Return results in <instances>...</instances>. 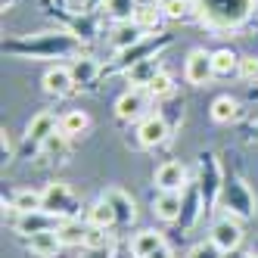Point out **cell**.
Masks as SVG:
<instances>
[{"label":"cell","mask_w":258,"mask_h":258,"mask_svg":"<svg viewBox=\"0 0 258 258\" xmlns=\"http://www.w3.org/2000/svg\"><path fill=\"white\" fill-rule=\"evenodd\" d=\"M150 258H174V249H171L168 243H165V246H162V249H156V252H153Z\"/></svg>","instance_id":"ab89813d"},{"label":"cell","mask_w":258,"mask_h":258,"mask_svg":"<svg viewBox=\"0 0 258 258\" xmlns=\"http://www.w3.org/2000/svg\"><path fill=\"white\" fill-rule=\"evenodd\" d=\"M199 193H202V202H206V212H215L221 206V190H224V168H221V159L206 150L199 153Z\"/></svg>","instance_id":"5b68a950"},{"label":"cell","mask_w":258,"mask_h":258,"mask_svg":"<svg viewBox=\"0 0 258 258\" xmlns=\"http://www.w3.org/2000/svg\"><path fill=\"white\" fill-rule=\"evenodd\" d=\"M153 183L159 193H183L190 187V174H187V165L177 162V159H168L162 162L156 174H153Z\"/></svg>","instance_id":"30bf717a"},{"label":"cell","mask_w":258,"mask_h":258,"mask_svg":"<svg viewBox=\"0 0 258 258\" xmlns=\"http://www.w3.org/2000/svg\"><path fill=\"white\" fill-rule=\"evenodd\" d=\"M44 212L56 215L59 221L78 215V199L69 190V183H62V180H50L47 183L44 187Z\"/></svg>","instance_id":"ba28073f"},{"label":"cell","mask_w":258,"mask_h":258,"mask_svg":"<svg viewBox=\"0 0 258 258\" xmlns=\"http://www.w3.org/2000/svg\"><path fill=\"white\" fill-rule=\"evenodd\" d=\"M90 127V115L84 109H69L66 115H59V131L72 140V137H81L84 131Z\"/></svg>","instance_id":"4316f807"},{"label":"cell","mask_w":258,"mask_h":258,"mask_svg":"<svg viewBox=\"0 0 258 258\" xmlns=\"http://www.w3.org/2000/svg\"><path fill=\"white\" fill-rule=\"evenodd\" d=\"M165 19H190L193 16V4L190 0H171L168 7H162Z\"/></svg>","instance_id":"8d00e7d4"},{"label":"cell","mask_w":258,"mask_h":258,"mask_svg":"<svg viewBox=\"0 0 258 258\" xmlns=\"http://www.w3.org/2000/svg\"><path fill=\"white\" fill-rule=\"evenodd\" d=\"M215 78V66H212V53L209 50H190L187 53V62H183V81L190 87H209Z\"/></svg>","instance_id":"8fae6325"},{"label":"cell","mask_w":258,"mask_h":258,"mask_svg":"<svg viewBox=\"0 0 258 258\" xmlns=\"http://www.w3.org/2000/svg\"><path fill=\"white\" fill-rule=\"evenodd\" d=\"M183 209V193H156L153 196V215L165 224H177Z\"/></svg>","instance_id":"ac0fdd59"},{"label":"cell","mask_w":258,"mask_h":258,"mask_svg":"<svg viewBox=\"0 0 258 258\" xmlns=\"http://www.w3.org/2000/svg\"><path fill=\"white\" fill-rule=\"evenodd\" d=\"M146 90H150V97H153L156 103H162V100H174V78L168 75V72H159L156 81L146 87Z\"/></svg>","instance_id":"1f68e13d"},{"label":"cell","mask_w":258,"mask_h":258,"mask_svg":"<svg viewBox=\"0 0 258 258\" xmlns=\"http://www.w3.org/2000/svg\"><path fill=\"white\" fill-rule=\"evenodd\" d=\"M206 215V202H202V193H199V183L190 180V187L183 190V209H180V236L193 233V227L199 224V218Z\"/></svg>","instance_id":"5bb4252c"},{"label":"cell","mask_w":258,"mask_h":258,"mask_svg":"<svg viewBox=\"0 0 258 258\" xmlns=\"http://www.w3.org/2000/svg\"><path fill=\"white\" fill-rule=\"evenodd\" d=\"M209 239L221 249V252H236L239 246H243V221L233 218V215H218L212 221V227H209Z\"/></svg>","instance_id":"52a82bcc"},{"label":"cell","mask_w":258,"mask_h":258,"mask_svg":"<svg viewBox=\"0 0 258 258\" xmlns=\"http://www.w3.org/2000/svg\"><path fill=\"white\" fill-rule=\"evenodd\" d=\"M212 66H215V78H230L239 72V53H233L230 47H221L212 53Z\"/></svg>","instance_id":"83f0119b"},{"label":"cell","mask_w":258,"mask_h":258,"mask_svg":"<svg viewBox=\"0 0 258 258\" xmlns=\"http://www.w3.org/2000/svg\"><path fill=\"white\" fill-rule=\"evenodd\" d=\"M131 19L137 22V28L140 31H159L162 28V22H165V13H162V7H156V4H137V10H134V16Z\"/></svg>","instance_id":"d4e9b609"},{"label":"cell","mask_w":258,"mask_h":258,"mask_svg":"<svg viewBox=\"0 0 258 258\" xmlns=\"http://www.w3.org/2000/svg\"><path fill=\"white\" fill-rule=\"evenodd\" d=\"M25 249H28L34 258H56V252L66 249V246L59 243L56 230H47V233H34V236H28V239H25Z\"/></svg>","instance_id":"44dd1931"},{"label":"cell","mask_w":258,"mask_h":258,"mask_svg":"<svg viewBox=\"0 0 258 258\" xmlns=\"http://www.w3.org/2000/svg\"><path fill=\"white\" fill-rule=\"evenodd\" d=\"M69 69H72V78H75V84H78V87L94 84V81L103 75V66H100L94 56H84V53L72 59V66H69Z\"/></svg>","instance_id":"603a6c76"},{"label":"cell","mask_w":258,"mask_h":258,"mask_svg":"<svg viewBox=\"0 0 258 258\" xmlns=\"http://www.w3.org/2000/svg\"><path fill=\"white\" fill-rule=\"evenodd\" d=\"M10 209H13L16 215H28V212L44 209V190H31V187L16 190L13 199H10Z\"/></svg>","instance_id":"cb8c5ba5"},{"label":"cell","mask_w":258,"mask_h":258,"mask_svg":"<svg viewBox=\"0 0 258 258\" xmlns=\"http://www.w3.org/2000/svg\"><path fill=\"white\" fill-rule=\"evenodd\" d=\"M193 19L215 34L239 31L258 10V0H190Z\"/></svg>","instance_id":"7a4b0ae2"},{"label":"cell","mask_w":258,"mask_h":258,"mask_svg":"<svg viewBox=\"0 0 258 258\" xmlns=\"http://www.w3.org/2000/svg\"><path fill=\"white\" fill-rule=\"evenodd\" d=\"M227 215L239 218V221H249L258 215V199L252 193V187L246 183V177L239 174H224V190H221V206Z\"/></svg>","instance_id":"3957f363"},{"label":"cell","mask_w":258,"mask_h":258,"mask_svg":"<svg viewBox=\"0 0 258 258\" xmlns=\"http://www.w3.org/2000/svg\"><path fill=\"white\" fill-rule=\"evenodd\" d=\"M236 78L246 81V84H258V56H239Z\"/></svg>","instance_id":"e575fe53"},{"label":"cell","mask_w":258,"mask_h":258,"mask_svg":"<svg viewBox=\"0 0 258 258\" xmlns=\"http://www.w3.org/2000/svg\"><path fill=\"white\" fill-rule=\"evenodd\" d=\"M143 41V31L137 28L134 19H124V22H115L112 31H109V47H112L115 53H124V50H131L134 44Z\"/></svg>","instance_id":"e0dca14e"},{"label":"cell","mask_w":258,"mask_h":258,"mask_svg":"<svg viewBox=\"0 0 258 258\" xmlns=\"http://www.w3.org/2000/svg\"><path fill=\"white\" fill-rule=\"evenodd\" d=\"M103 7H106V0H72L66 13H69V16H81V13H90V16H97Z\"/></svg>","instance_id":"74e56055"},{"label":"cell","mask_w":258,"mask_h":258,"mask_svg":"<svg viewBox=\"0 0 258 258\" xmlns=\"http://www.w3.org/2000/svg\"><path fill=\"white\" fill-rule=\"evenodd\" d=\"M53 4H56L59 10H69V4H72V0H53Z\"/></svg>","instance_id":"b9f144b4"},{"label":"cell","mask_w":258,"mask_h":258,"mask_svg":"<svg viewBox=\"0 0 258 258\" xmlns=\"http://www.w3.org/2000/svg\"><path fill=\"white\" fill-rule=\"evenodd\" d=\"M115 233L112 230H100V227H87L84 233V249L87 252H112Z\"/></svg>","instance_id":"f546056e"},{"label":"cell","mask_w":258,"mask_h":258,"mask_svg":"<svg viewBox=\"0 0 258 258\" xmlns=\"http://www.w3.org/2000/svg\"><path fill=\"white\" fill-rule=\"evenodd\" d=\"M165 246V233L156 230V227H146V230H137L131 236V255L134 258H150L156 249Z\"/></svg>","instance_id":"ffe728a7"},{"label":"cell","mask_w":258,"mask_h":258,"mask_svg":"<svg viewBox=\"0 0 258 258\" xmlns=\"http://www.w3.org/2000/svg\"><path fill=\"white\" fill-rule=\"evenodd\" d=\"M109 16H112L115 22H124V19H131L134 10H137V0H106V7H103Z\"/></svg>","instance_id":"d6a6232c"},{"label":"cell","mask_w":258,"mask_h":258,"mask_svg":"<svg viewBox=\"0 0 258 258\" xmlns=\"http://www.w3.org/2000/svg\"><path fill=\"white\" fill-rule=\"evenodd\" d=\"M81 38H75L69 28H53V31H38L25 38H10L4 41V53L22 59H75L81 56Z\"/></svg>","instance_id":"6da1fadb"},{"label":"cell","mask_w":258,"mask_h":258,"mask_svg":"<svg viewBox=\"0 0 258 258\" xmlns=\"http://www.w3.org/2000/svg\"><path fill=\"white\" fill-rule=\"evenodd\" d=\"M0 150H4V159H10V156H13V137H10L7 127L0 131Z\"/></svg>","instance_id":"f35d334b"},{"label":"cell","mask_w":258,"mask_h":258,"mask_svg":"<svg viewBox=\"0 0 258 258\" xmlns=\"http://www.w3.org/2000/svg\"><path fill=\"white\" fill-rule=\"evenodd\" d=\"M59 127V118L53 115V112H38L31 121H28V127H25V140H22V150L25 153H41V146H44V140L53 134Z\"/></svg>","instance_id":"7c38bea8"},{"label":"cell","mask_w":258,"mask_h":258,"mask_svg":"<svg viewBox=\"0 0 258 258\" xmlns=\"http://www.w3.org/2000/svg\"><path fill=\"white\" fill-rule=\"evenodd\" d=\"M56 227H59V218H56V215H50V212H44V209L28 212V215H16V221H13V230L19 233L22 239L34 236V233L56 230Z\"/></svg>","instance_id":"9a60e30c"},{"label":"cell","mask_w":258,"mask_h":258,"mask_svg":"<svg viewBox=\"0 0 258 258\" xmlns=\"http://www.w3.org/2000/svg\"><path fill=\"white\" fill-rule=\"evenodd\" d=\"M171 41H174V38H171V34H165V31H159V34H146V38H143L140 44H134L131 50L115 53V62L106 66L103 75H124L131 66H137V62H143V59H153V56H162V50L171 47Z\"/></svg>","instance_id":"277c9868"},{"label":"cell","mask_w":258,"mask_h":258,"mask_svg":"<svg viewBox=\"0 0 258 258\" xmlns=\"http://www.w3.org/2000/svg\"><path fill=\"white\" fill-rule=\"evenodd\" d=\"M69 31L75 34V38H81L84 44H90V41L97 38V22H94V16H90V13L75 16V19H72V25H69Z\"/></svg>","instance_id":"4dcf8cb0"},{"label":"cell","mask_w":258,"mask_h":258,"mask_svg":"<svg viewBox=\"0 0 258 258\" xmlns=\"http://www.w3.org/2000/svg\"><path fill=\"white\" fill-rule=\"evenodd\" d=\"M84 233H87V224H81L78 218H66L56 227V236L62 246H84Z\"/></svg>","instance_id":"f1b7e54d"},{"label":"cell","mask_w":258,"mask_h":258,"mask_svg":"<svg viewBox=\"0 0 258 258\" xmlns=\"http://www.w3.org/2000/svg\"><path fill=\"white\" fill-rule=\"evenodd\" d=\"M187 258H224V252H221V249L212 243V239H199V243L190 246Z\"/></svg>","instance_id":"d590c367"},{"label":"cell","mask_w":258,"mask_h":258,"mask_svg":"<svg viewBox=\"0 0 258 258\" xmlns=\"http://www.w3.org/2000/svg\"><path fill=\"white\" fill-rule=\"evenodd\" d=\"M84 224L87 227H100V230H112L118 224V221H115V209L100 196V199H94L87 206V221H84Z\"/></svg>","instance_id":"7402d4cb"},{"label":"cell","mask_w":258,"mask_h":258,"mask_svg":"<svg viewBox=\"0 0 258 258\" xmlns=\"http://www.w3.org/2000/svg\"><path fill=\"white\" fill-rule=\"evenodd\" d=\"M243 258H258V255H255V252H249V255H243Z\"/></svg>","instance_id":"ee69618b"},{"label":"cell","mask_w":258,"mask_h":258,"mask_svg":"<svg viewBox=\"0 0 258 258\" xmlns=\"http://www.w3.org/2000/svg\"><path fill=\"white\" fill-rule=\"evenodd\" d=\"M209 115H212L215 124H230V121L239 118V103H236L233 97H227V94H224V97H215Z\"/></svg>","instance_id":"484cf974"},{"label":"cell","mask_w":258,"mask_h":258,"mask_svg":"<svg viewBox=\"0 0 258 258\" xmlns=\"http://www.w3.org/2000/svg\"><path fill=\"white\" fill-rule=\"evenodd\" d=\"M153 4H156V7H168V4H171V0H153Z\"/></svg>","instance_id":"7bdbcfd3"},{"label":"cell","mask_w":258,"mask_h":258,"mask_svg":"<svg viewBox=\"0 0 258 258\" xmlns=\"http://www.w3.org/2000/svg\"><path fill=\"white\" fill-rule=\"evenodd\" d=\"M66 146H69V137L56 127V131H53V134L44 140V146H41V153H38V156H62V153H66Z\"/></svg>","instance_id":"836d02e7"},{"label":"cell","mask_w":258,"mask_h":258,"mask_svg":"<svg viewBox=\"0 0 258 258\" xmlns=\"http://www.w3.org/2000/svg\"><path fill=\"white\" fill-rule=\"evenodd\" d=\"M171 121L165 118L162 112H150L140 124H137V146L140 150H156V146H162V143H168L171 140Z\"/></svg>","instance_id":"9c48e42d"},{"label":"cell","mask_w":258,"mask_h":258,"mask_svg":"<svg viewBox=\"0 0 258 258\" xmlns=\"http://www.w3.org/2000/svg\"><path fill=\"white\" fill-rule=\"evenodd\" d=\"M246 134H249V140H252V143H258V118H252V121H249Z\"/></svg>","instance_id":"60d3db41"},{"label":"cell","mask_w":258,"mask_h":258,"mask_svg":"<svg viewBox=\"0 0 258 258\" xmlns=\"http://www.w3.org/2000/svg\"><path fill=\"white\" fill-rule=\"evenodd\" d=\"M159 72H165L162 69V56H153V59H143V62H137V66H131L124 72V78H127V84L131 87H150L153 81H156V75Z\"/></svg>","instance_id":"d6986e66"},{"label":"cell","mask_w":258,"mask_h":258,"mask_svg":"<svg viewBox=\"0 0 258 258\" xmlns=\"http://www.w3.org/2000/svg\"><path fill=\"white\" fill-rule=\"evenodd\" d=\"M41 87H44V94H50V97H69V94L78 90L69 66H50L44 72V78H41Z\"/></svg>","instance_id":"2e32d148"},{"label":"cell","mask_w":258,"mask_h":258,"mask_svg":"<svg viewBox=\"0 0 258 258\" xmlns=\"http://www.w3.org/2000/svg\"><path fill=\"white\" fill-rule=\"evenodd\" d=\"M100 196L115 209V221H118L115 227L124 230V227H131L134 221H137V202H134V196L127 193V190H121V187H106Z\"/></svg>","instance_id":"4fadbf2b"},{"label":"cell","mask_w":258,"mask_h":258,"mask_svg":"<svg viewBox=\"0 0 258 258\" xmlns=\"http://www.w3.org/2000/svg\"><path fill=\"white\" fill-rule=\"evenodd\" d=\"M156 100L150 97V90H143V87H127L124 94L115 100V118L124 121V124H131V121H143L146 115H150V106Z\"/></svg>","instance_id":"8992f818"}]
</instances>
